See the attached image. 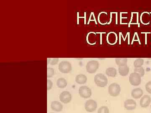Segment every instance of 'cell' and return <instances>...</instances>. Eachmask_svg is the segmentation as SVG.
I'll return each instance as SVG.
<instances>
[{"mask_svg":"<svg viewBox=\"0 0 151 113\" xmlns=\"http://www.w3.org/2000/svg\"><path fill=\"white\" fill-rule=\"evenodd\" d=\"M94 82L97 86L105 87L108 84V79L106 76L102 73H98L94 77Z\"/></svg>","mask_w":151,"mask_h":113,"instance_id":"6da1fadb","label":"cell"},{"mask_svg":"<svg viewBox=\"0 0 151 113\" xmlns=\"http://www.w3.org/2000/svg\"><path fill=\"white\" fill-rule=\"evenodd\" d=\"M121 91V86L117 83H113L108 87V93L111 97L119 96Z\"/></svg>","mask_w":151,"mask_h":113,"instance_id":"7a4b0ae2","label":"cell"},{"mask_svg":"<svg viewBox=\"0 0 151 113\" xmlns=\"http://www.w3.org/2000/svg\"><path fill=\"white\" fill-rule=\"evenodd\" d=\"M99 67V63L97 60H91L89 61L86 65V70L90 74L94 73Z\"/></svg>","mask_w":151,"mask_h":113,"instance_id":"3957f363","label":"cell"},{"mask_svg":"<svg viewBox=\"0 0 151 113\" xmlns=\"http://www.w3.org/2000/svg\"><path fill=\"white\" fill-rule=\"evenodd\" d=\"M129 81L130 84L133 86H138L142 82L141 76L137 73H132L130 75Z\"/></svg>","mask_w":151,"mask_h":113,"instance_id":"277c9868","label":"cell"},{"mask_svg":"<svg viewBox=\"0 0 151 113\" xmlns=\"http://www.w3.org/2000/svg\"><path fill=\"white\" fill-rule=\"evenodd\" d=\"M58 69L62 73H69L72 70V66L71 64L68 61H63L59 63Z\"/></svg>","mask_w":151,"mask_h":113,"instance_id":"5b68a950","label":"cell"},{"mask_svg":"<svg viewBox=\"0 0 151 113\" xmlns=\"http://www.w3.org/2000/svg\"><path fill=\"white\" fill-rule=\"evenodd\" d=\"M78 93L82 98L88 99L92 96V90L87 86H82L78 89Z\"/></svg>","mask_w":151,"mask_h":113,"instance_id":"8992f818","label":"cell"},{"mask_svg":"<svg viewBox=\"0 0 151 113\" xmlns=\"http://www.w3.org/2000/svg\"><path fill=\"white\" fill-rule=\"evenodd\" d=\"M97 106V103L95 101L92 99L89 100L85 103V109L87 112H92L96 110Z\"/></svg>","mask_w":151,"mask_h":113,"instance_id":"52a82bcc","label":"cell"},{"mask_svg":"<svg viewBox=\"0 0 151 113\" xmlns=\"http://www.w3.org/2000/svg\"><path fill=\"white\" fill-rule=\"evenodd\" d=\"M72 97L70 92L64 91L60 95L59 99L60 102L64 104H68L71 101Z\"/></svg>","mask_w":151,"mask_h":113,"instance_id":"ba28073f","label":"cell"},{"mask_svg":"<svg viewBox=\"0 0 151 113\" xmlns=\"http://www.w3.org/2000/svg\"><path fill=\"white\" fill-rule=\"evenodd\" d=\"M151 102V98L149 95L143 96L140 100V105L142 108H146L150 106Z\"/></svg>","mask_w":151,"mask_h":113,"instance_id":"9c48e42d","label":"cell"},{"mask_svg":"<svg viewBox=\"0 0 151 113\" xmlns=\"http://www.w3.org/2000/svg\"><path fill=\"white\" fill-rule=\"evenodd\" d=\"M124 107L128 110H133L137 107V103L134 100L128 99L124 102Z\"/></svg>","mask_w":151,"mask_h":113,"instance_id":"30bf717a","label":"cell"},{"mask_svg":"<svg viewBox=\"0 0 151 113\" xmlns=\"http://www.w3.org/2000/svg\"><path fill=\"white\" fill-rule=\"evenodd\" d=\"M143 91L140 88H136L132 92V96L134 99H139L143 96Z\"/></svg>","mask_w":151,"mask_h":113,"instance_id":"8fae6325","label":"cell"},{"mask_svg":"<svg viewBox=\"0 0 151 113\" xmlns=\"http://www.w3.org/2000/svg\"><path fill=\"white\" fill-rule=\"evenodd\" d=\"M51 107L52 110L59 112L62 110L63 106L58 101H54L51 103Z\"/></svg>","mask_w":151,"mask_h":113,"instance_id":"7c38bea8","label":"cell"},{"mask_svg":"<svg viewBox=\"0 0 151 113\" xmlns=\"http://www.w3.org/2000/svg\"><path fill=\"white\" fill-rule=\"evenodd\" d=\"M87 78L84 74H78L75 78V81L76 83L79 84H85L87 81Z\"/></svg>","mask_w":151,"mask_h":113,"instance_id":"4fadbf2b","label":"cell"},{"mask_svg":"<svg viewBox=\"0 0 151 113\" xmlns=\"http://www.w3.org/2000/svg\"><path fill=\"white\" fill-rule=\"evenodd\" d=\"M119 74L122 76H126L129 72V67L127 65L119 67Z\"/></svg>","mask_w":151,"mask_h":113,"instance_id":"5bb4252c","label":"cell"},{"mask_svg":"<svg viewBox=\"0 0 151 113\" xmlns=\"http://www.w3.org/2000/svg\"><path fill=\"white\" fill-rule=\"evenodd\" d=\"M105 73L108 77L115 78L117 75V70L114 67H109L106 69Z\"/></svg>","mask_w":151,"mask_h":113,"instance_id":"9a60e30c","label":"cell"},{"mask_svg":"<svg viewBox=\"0 0 151 113\" xmlns=\"http://www.w3.org/2000/svg\"><path fill=\"white\" fill-rule=\"evenodd\" d=\"M56 84L58 88L64 89L67 86V81L64 78H59L57 81Z\"/></svg>","mask_w":151,"mask_h":113,"instance_id":"2e32d148","label":"cell"},{"mask_svg":"<svg viewBox=\"0 0 151 113\" xmlns=\"http://www.w3.org/2000/svg\"><path fill=\"white\" fill-rule=\"evenodd\" d=\"M116 64L119 67L127 65L128 59L126 58H116L115 59Z\"/></svg>","mask_w":151,"mask_h":113,"instance_id":"e0dca14e","label":"cell"},{"mask_svg":"<svg viewBox=\"0 0 151 113\" xmlns=\"http://www.w3.org/2000/svg\"><path fill=\"white\" fill-rule=\"evenodd\" d=\"M144 63V60L142 58H137L134 62V66L135 68H139L142 67Z\"/></svg>","mask_w":151,"mask_h":113,"instance_id":"ac0fdd59","label":"cell"},{"mask_svg":"<svg viewBox=\"0 0 151 113\" xmlns=\"http://www.w3.org/2000/svg\"><path fill=\"white\" fill-rule=\"evenodd\" d=\"M107 36H108V37L111 38V39H112L111 41L108 43L111 44H115L116 43L117 40V35H116V34L113 33L112 32H110V33H109Z\"/></svg>","mask_w":151,"mask_h":113,"instance_id":"d6986e66","label":"cell"},{"mask_svg":"<svg viewBox=\"0 0 151 113\" xmlns=\"http://www.w3.org/2000/svg\"><path fill=\"white\" fill-rule=\"evenodd\" d=\"M134 73H137L139 74L141 77H143L145 74V70L143 67H139V68H135L134 70Z\"/></svg>","mask_w":151,"mask_h":113,"instance_id":"ffe728a7","label":"cell"},{"mask_svg":"<svg viewBox=\"0 0 151 113\" xmlns=\"http://www.w3.org/2000/svg\"><path fill=\"white\" fill-rule=\"evenodd\" d=\"M59 61L58 58H47V64H50V65H56Z\"/></svg>","mask_w":151,"mask_h":113,"instance_id":"44dd1931","label":"cell"},{"mask_svg":"<svg viewBox=\"0 0 151 113\" xmlns=\"http://www.w3.org/2000/svg\"><path fill=\"white\" fill-rule=\"evenodd\" d=\"M98 113H109V109L106 106H102L98 109Z\"/></svg>","mask_w":151,"mask_h":113,"instance_id":"7402d4cb","label":"cell"},{"mask_svg":"<svg viewBox=\"0 0 151 113\" xmlns=\"http://www.w3.org/2000/svg\"><path fill=\"white\" fill-rule=\"evenodd\" d=\"M54 75V70L51 67L47 68V78H51Z\"/></svg>","mask_w":151,"mask_h":113,"instance_id":"603a6c76","label":"cell"},{"mask_svg":"<svg viewBox=\"0 0 151 113\" xmlns=\"http://www.w3.org/2000/svg\"><path fill=\"white\" fill-rule=\"evenodd\" d=\"M145 89L146 91L151 94V81L147 83L145 85Z\"/></svg>","mask_w":151,"mask_h":113,"instance_id":"cb8c5ba5","label":"cell"},{"mask_svg":"<svg viewBox=\"0 0 151 113\" xmlns=\"http://www.w3.org/2000/svg\"><path fill=\"white\" fill-rule=\"evenodd\" d=\"M52 82L50 80H47V90H50L52 89Z\"/></svg>","mask_w":151,"mask_h":113,"instance_id":"d4e9b609","label":"cell"},{"mask_svg":"<svg viewBox=\"0 0 151 113\" xmlns=\"http://www.w3.org/2000/svg\"></svg>","mask_w":151,"mask_h":113,"instance_id":"484cf974","label":"cell"},{"mask_svg":"<svg viewBox=\"0 0 151 113\" xmlns=\"http://www.w3.org/2000/svg\"></svg>","mask_w":151,"mask_h":113,"instance_id":"4316f807","label":"cell"}]
</instances>
